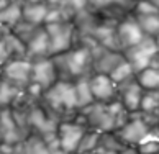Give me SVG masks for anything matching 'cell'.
<instances>
[{
    "label": "cell",
    "mask_w": 159,
    "mask_h": 154,
    "mask_svg": "<svg viewBox=\"0 0 159 154\" xmlns=\"http://www.w3.org/2000/svg\"><path fill=\"white\" fill-rule=\"evenodd\" d=\"M89 77H90V75L80 77V79H75V80H74L79 110H80V108H85V106H89V105H92L93 102H95L93 93H92V88H90V79H89Z\"/></svg>",
    "instance_id": "ac0fdd59"
},
{
    "label": "cell",
    "mask_w": 159,
    "mask_h": 154,
    "mask_svg": "<svg viewBox=\"0 0 159 154\" xmlns=\"http://www.w3.org/2000/svg\"><path fill=\"white\" fill-rule=\"evenodd\" d=\"M105 5H107V0H89V10L92 11H100Z\"/></svg>",
    "instance_id": "4316f807"
},
{
    "label": "cell",
    "mask_w": 159,
    "mask_h": 154,
    "mask_svg": "<svg viewBox=\"0 0 159 154\" xmlns=\"http://www.w3.org/2000/svg\"><path fill=\"white\" fill-rule=\"evenodd\" d=\"M108 75L111 77V80L120 87L123 84H126V82L133 80L134 77H136V72H134V69L131 67V64H129L126 59H123L121 62H118L113 69H111V72Z\"/></svg>",
    "instance_id": "d6986e66"
},
{
    "label": "cell",
    "mask_w": 159,
    "mask_h": 154,
    "mask_svg": "<svg viewBox=\"0 0 159 154\" xmlns=\"http://www.w3.org/2000/svg\"><path fill=\"white\" fill-rule=\"evenodd\" d=\"M157 52L159 51L156 48L154 38L144 36L138 44H134L133 48L123 51V56H125V59H126L129 64H131V67L134 69V72L138 74L143 69L151 66Z\"/></svg>",
    "instance_id": "5b68a950"
},
{
    "label": "cell",
    "mask_w": 159,
    "mask_h": 154,
    "mask_svg": "<svg viewBox=\"0 0 159 154\" xmlns=\"http://www.w3.org/2000/svg\"><path fill=\"white\" fill-rule=\"evenodd\" d=\"M11 2V0H0V11H2L5 7H7V5Z\"/></svg>",
    "instance_id": "f546056e"
},
{
    "label": "cell",
    "mask_w": 159,
    "mask_h": 154,
    "mask_svg": "<svg viewBox=\"0 0 159 154\" xmlns=\"http://www.w3.org/2000/svg\"><path fill=\"white\" fill-rule=\"evenodd\" d=\"M151 66H156V67H159V52L156 54V57H154V61H152Z\"/></svg>",
    "instance_id": "4dcf8cb0"
},
{
    "label": "cell",
    "mask_w": 159,
    "mask_h": 154,
    "mask_svg": "<svg viewBox=\"0 0 159 154\" xmlns=\"http://www.w3.org/2000/svg\"><path fill=\"white\" fill-rule=\"evenodd\" d=\"M3 41H5V49H7L8 59L26 57V43L20 39L11 29L3 28Z\"/></svg>",
    "instance_id": "e0dca14e"
},
{
    "label": "cell",
    "mask_w": 159,
    "mask_h": 154,
    "mask_svg": "<svg viewBox=\"0 0 159 154\" xmlns=\"http://www.w3.org/2000/svg\"><path fill=\"white\" fill-rule=\"evenodd\" d=\"M100 138H102V133L93 131V129H87L80 139L77 152H93L100 143Z\"/></svg>",
    "instance_id": "7402d4cb"
},
{
    "label": "cell",
    "mask_w": 159,
    "mask_h": 154,
    "mask_svg": "<svg viewBox=\"0 0 159 154\" xmlns=\"http://www.w3.org/2000/svg\"><path fill=\"white\" fill-rule=\"evenodd\" d=\"M134 18H136L138 25L141 26V29H143V33L146 36L154 38L156 34H159V13L146 15V16H134Z\"/></svg>",
    "instance_id": "44dd1931"
},
{
    "label": "cell",
    "mask_w": 159,
    "mask_h": 154,
    "mask_svg": "<svg viewBox=\"0 0 159 154\" xmlns=\"http://www.w3.org/2000/svg\"><path fill=\"white\" fill-rule=\"evenodd\" d=\"M48 3H30L23 2V20L31 23L34 26H43L46 15H48Z\"/></svg>",
    "instance_id": "2e32d148"
},
{
    "label": "cell",
    "mask_w": 159,
    "mask_h": 154,
    "mask_svg": "<svg viewBox=\"0 0 159 154\" xmlns=\"http://www.w3.org/2000/svg\"><path fill=\"white\" fill-rule=\"evenodd\" d=\"M2 66H3V61H0V72H2Z\"/></svg>",
    "instance_id": "836d02e7"
},
{
    "label": "cell",
    "mask_w": 159,
    "mask_h": 154,
    "mask_svg": "<svg viewBox=\"0 0 159 154\" xmlns=\"http://www.w3.org/2000/svg\"><path fill=\"white\" fill-rule=\"evenodd\" d=\"M46 3L51 5V7H54V5H59V3H62V0H46Z\"/></svg>",
    "instance_id": "f1b7e54d"
},
{
    "label": "cell",
    "mask_w": 159,
    "mask_h": 154,
    "mask_svg": "<svg viewBox=\"0 0 159 154\" xmlns=\"http://www.w3.org/2000/svg\"><path fill=\"white\" fill-rule=\"evenodd\" d=\"M116 36H118V44H120V49L123 52L129 48H133L134 44H138L146 34L143 33L141 26L138 25L136 18L129 13L126 16H123L116 23Z\"/></svg>",
    "instance_id": "9c48e42d"
},
{
    "label": "cell",
    "mask_w": 159,
    "mask_h": 154,
    "mask_svg": "<svg viewBox=\"0 0 159 154\" xmlns=\"http://www.w3.org/2000/svg\"><path fill=\"white\" fill-rule=\"evenodd\" d=\"M26 57L34 61L39 57H51L49 56V38L46 33V28L38 26L33 36L26 41Z\"/></svg>",
    "instance_id": "4fadbf2b"
},
{
    "label": "cell",
    "mask_w": 159,
    "mask_h": 154,
    "mask_svg": "<svg viewBox=\"0 0 159 154\" xmlns=\"http://www.w3.org/2000/svg\"><path fill=\"white\" fill-rule=\"evenodd\" d=\"M75 154H90V152H75Z\"/></svg>",
    "instance_id": "e575fe53"
},
{
    "label": "cell",
    "mask_w": 159,
    "mask_h": 154,
    "mask_svg": "<svg viewBox=\"0 0 159 154\" xmlns=\"http://www.w3.org/2000/svg\"><path fill=\"white\" fill-rule=\"evenodd\" d=\"M156 13H159V8L149 0H136L131 10V15L134 16H146V15H156Z\"/></svg>",
    "instance_id": "603a6c76"
},
{
    "label": "cell",
    "mask_w": 159,
    "mask_h": 154,
    "mask_svg": "<svg viewBox=\"0 0 159 154\" xmlns=\"http://www.w3.org/2000/svg\"><path fill=\"white\" fill-rule=\"evenodd\" d=\"M85 131H87V126L79 120L77 115L72 116V118L61 120L59 125H57L56 134H57V141H59L62 151L66 154H75L77 152L80 139H82V136H84Z\"/></svg>",
    "instance_id": "277c9868"
},
{
    "label": "cell",
    "mask_w": 159,
    "mask_h": 154,
    "mask_svg": "<svg viewBox=\"0 0 159 154\" xmlns=\"http://www.w3.org/2000/svg\"><path fill=\"white\" fill-rule=\"evenodd\" d=\"M31 64H33L31 59L28 57L7 59L2 66L0 77L25 90V87L30 84V79H31Z\"/></svg>",
    "instance_id": "52a82bcc"
},
{
    "label": "cell",
    "mask_w": 159,
    "mask_h": 154,
    "mask_svg": "<svg viewBox=\"0 0 159 154\" xmlns=\"http://www.w3.org/2000/svg\"><path fill=\"white\" fill-rule=\"evenodd\" d=\"M138 84L144 90H159V67L149 66L136 74Z\"/></svg>",
    "instance_id": "ffe728a7"
},
{
    "label": "cell",
    "mask_w": 159,
    "mask_h": 154,
    "mask_svg": "<svg viewBox=\"0 0 159 154\" xmlns=\"http://www.w3.org/2000/svg\"><path fill=\"white\" fill-rule=\"evenodd\" d=\"M52 59H54L59 79L75 80L93 74V54L89 48L82 44H75L64 54L52 56Z\"/></svg>",
    "instance_id": "6da1fadb"
},
{
    "label": "cell",
    "mask_w": 159,
    "mask_h": 154,
    "mask_svg": "<svg viewBox=\"0 0 159 154\" xmlns=\"http://www.w3.org/2000/svg\"><path fill=\"white\" fill-rule=\"evenodd\" d=\"M143 95H144V88L138 84L136 77L118 87V100L129 113H138L139 111Z\"/></svg>",
    "instance_id": "7c38bea8"
},
{
    "label": "cell",
    "mask_w": 159,
    "mask_h": 154,
    "mask_svg": "<svg viewBox=\"0 0 159 154\" xmlns=\"http://www.w3.org/2000/svg\"><path fill=\"white\" fill-rule=\"evenodd\" d=\"M151 129L152 128L144 121V118L141 116L139 111H138V113H131L129 120L113 133L116 134V138H118L125 146L136 147L141 141H144L149 136Z\"/></svg>",
    "instance_id": "8992f818"
},
{
    "label": "cell",
    "mask_w": 159,
    "mask_h": 154,
    "mask_svg": "<svg viewBox=\"0 0 159 154\" xmlns=\"http://www.w3.org/2000/svg\"><path fill=\"white\" fill-rule=\"evenodd\" d=\"M46 33L49 38V56L64 54L69 49H72L77 43V29L74 21H59L44 25Z\"/></svg>",
    "instance_id": "3957f363"
},
{
    "label": "cell",
    "mask_w": 159,
    "mask_h": 154,
    "mask_svg": "<svg viewBox=\"0 0 159 154\" xmlns=\"http://www.w3.org/2000/svg\"><path fill=\"white\" fill-rule=\"evenodd\" d=\"M23 138H25V134L21 133V129L16 125L10 106L0 110V144L16 146Z\"/></svg>",
    "instance_id": "8fae6325"
},
{
    "label": "cell",
    "mask_w": 159,
    "mask_h": 154,
    "mask_svg": "<svg viewBox=\"0 0 159 154\" xmlns=\"http://www.w3.org/2000/svg\"><path fill=\"white\" fill-rule=\"evenodd\" d=\"M8 54H7V49H5V41H3V28L0 26V61H7Z\"/></svg>",
    "instance_id": "484cf974"
},
{
    "label": "cell",
    "mask_w": 159,
    "mask_h": 154,
    "mask_svg": "<svg viewBox=\"0 0 159 154\" xmlns=\"http://www.w3.org/2000/svg\"><path fill=\"white\" fill-rule=\"evenodd\" d=\"M149 2H152V3H154V5H156V7L159 8V0H149Z\"/></svg>",
    "instance_id": "d6a6232c"
},
{
    "label": "cell",
    "mask_w": 159,
    "mask_h": 154,
    "mask_svg": "<svg viewBox=\"0 0 159 154\" xmlns=\"http://www.w3.org/2000/svg\"><path fill=\"white\" fill-rule=\"evenodd\" d=\"M41 102L59 120H64V116L67 115H77L79 103H77V95H75L74 80L59 79L54 85H51L48 90H44Z\"/></svg>",
    "instance_id": "7a4b0ae2"
},
{
    "label": "cell",
    "mask_w": 159,
    "mask_h": 154,
    "mask_svg": "<svg viewBox=\"0 0 159 154\" xmlns=\"http://www.w3.org/2000/svg\"><path fill=\"white\" fill-rule=\"evenodd\" d=\"M23 20V0H11V2L0 11V26L11 29Z\"/></svg>",
    "instance_id": "9a60e30c"
},
{
    "label": "cell",
    "mask_w": 159,
    "mask_h": 154,
    "mask_svg": "<svg viewBox=\"0 0 159 154\" xmlns=\"http://www.w3.org/2000/svg\"><path fill=\"white\" fill-rule=\"evenodd\" d=\"M89 79H90V88H92L95 102L110 103L118 98V85L111 80V77L108 74L93 72L90 74Z\"/></svg>",
    "instance_id": "30bf717a"
},
{
    "label": "cell",
    "mask_w": 159,
    "mask_h": 154,
    "mask_svg": "<svg viewBox=\"0 0 159 154\" xmlns=\"http://www.w3.org/2000/svg\"><path fill=\"white\" fill-rule=\"evenodd\" d=\"M36 28H38V26H34V25H31V23L21 20L18 25H15L13 28H11V31H13L20 39H23V41L26 43V41L33 36V33L36 31Z\"/></svg>",
    "instance_id": "cb8c5ba5"
},
{
    "label": "cell",
    "mask_w": 159,
    "mask_h": 154,
    "mask_svg": "<svg viewBox=\"0 0 159 154\" xmlns=\"http://www.w3.org/2000/svg\"><path fill=\"white\" fill-rule=\"evenodd\" d=\"M118 154H139L138 152V149H136V147H131V146H125V147H123V149L118 152Z\"/></svg>",
    "instance_id": "83f0119b"
},
{
    "label": "cell",
    "mask_w": 159,
    "mask_h": 154,
    "mask_svg": "<svg viewBox=\"0 0 159 154\" xmlns=\"http://www.w3.org/2000/svg\"><path fill=\"white\" fill-rule=\"evenodd\" d=\"M31 79L30 82L39 85L43 90H48L51 85H54L59 80L56 64L52 57H39L31 61Z\"/></svg>",
    "instance_id": "ba28073f"
},
{
    "label": "cell",
    "mask_w": 159,
    "mask_h": 154,
    "mask_svg": "<svg viewBox=\"0 0 159 154\" xmlns=\"http://www.w3.org/2000/svg\"><path fill=\"white\" fill-rule=\"evenodd\" d=\"M154 43H156V48L159 51V34H156V36H154Z\"/></svg>",
    "instance_id": "1f68e13d"
},
{
    "label": "cell",
    "mask_w": 159,
    "mask_h": 154,
    "mask_svg": "<svg viewBox=\"0 0 159 154\" xmlns=\"http://www.w3.org/2000/svg\"><path fill=\"white\" fill-rule=\"evenodd\" d=\"M62 3L66 5L75 16H77V13H80V11L89 10V0H62Z\"/></svg>",
    "instance_id": "d4e9b609"
},
{
    "label": "cell",
    "mask_w": 159,
    "mask_h": 154,
    "mask_svg": "<svg viewBox=\"0 0 159 154\" xmlns=\"http://www.w3.org/2000/svg\"><path fill=\"white\" fill-rule=\"evenodd\" d=\"M15 151L16 154H51L43 136H39L36 133H30L28 136H25L15 146Z\"/></svg>",
    "instance_id": "5bb4252c"
}]
</instances>
